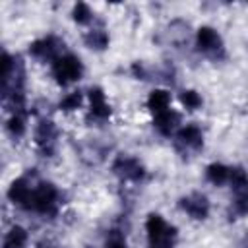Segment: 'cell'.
I'll list each match as a JSON object with an SVG mask.
<instances>
[{"instance_id": "ffe728a7", "label": "cell", "mask_w": 248, "mask_h": 248, "mask_svg": "<svg viewBox=\"0 0 248 248\" xmlns=\"http://www.w3.org/2000/svg\"><path fill=\"white\" fill-rule=\"evenodd\" d=\"M74 19H76L78 23H87V21L91 19V10H89V6L83 4V2H78L76 8H74Z\"/></svg>"}, {"instance_id": "2e32d148", "label": "cell", "mask_w": 248, "mask_h": 248, "mask_svg": "<svg viewBox=\"0 0 248 248\" xmlns=\"http://www.w3.org/2000/svg\"><path fill=\"white\" fill-rule=\"evenodd\" d=\"M229 172H231V169H227L225 165L213 163V165L207 167V180L213 182V184H223V182L229 180Z\"/></svg>"}, {"instance_id": "5bb4252c", "label": "cell", "mask_w": 248, "mask_h": 248, "mask_svg": "<svg viewBox=\"0 0 248 248\" xmlns=\"http://www.w3.org/2000/svg\"><path fill=\"white\" fill-rule=\"evenodd\" d=\"M178 120H180V116H178L174 110H167V112L155 116V128H157L163 136H170V132L176 128Z\"/></svg>"}, {"instance_id": "8992f818", "label": "cell", "mask_w": 248, "mask_h": 248, "mask_svg": "<svg viewBox=\"0 0 248 248\" xmlns=\"http://www.w3.org/2000/svg\"><path fill=\"white\" fill-rule=\"evenodd\" d=\"M198 46L202 52H205L209 56H221L223 54L221 37L211 27H200L198 29Z\"/></svg>"}, {"instance_id": "e0dca14e", "label": "cell", "mask_w": 248, "mask_h": 248, "mask_svg": "<svg viewBox=\"0 0 248 248\" xmlns=\"http://www.w3.org/2000/svg\"><path fill=\"white\" fill-rule=\"evenodd\" d=\"M85 43H87V46H89V48L103 50V48L108 45V37H107V33H105V31L95 29V31H91V33H87V35H85Z\"/></svg>"}, {"instance_id": "ba28073f", "label": "cell", "mask_w": 248, "mask_h": 248, "mask_svg": "<svg viewBox=\"0 0 248 248\" xmlns=\"http://www.w3.org/2000/svg\"><path fill=\"white\" fill-rule=\"evenodd\" d=\"M180 207L194 219H205L209 213V202L202 194H190L180 200Z\"/></svg>"}, {"instance_id": "5b68a950", "label": "cell", "mask_w": 248, "mask_h": 248, "mask_svg": "<svg viewBox=\"0 0 248 248\" xmlns=\"http://www.w3.org/2000/svg\"><path fill=\"white\" fill-rule=\"evenodd\" d=\"M64 43L58 41L56 37H46V39H41V41H35L31 46H29V52L41 60H56L60 58V50H62Z\"/></svg>"}, {"instance_id": "30bf717a", "label": "cell", "mask_w": 248, "mask_h": 248, "mask_svg": "<svg viewBox=\"0 0 248 248\" xmlns=\"http://www.w3.org/2000/svg\"><path fill=\"white\" fill-rule=\"evenodd\" d=\"M35 140H37V145L50 153L52 151V145H54V140H56V130H54V124L50 120H43L39 126H37V132H35Z\"/></svg>"}, {"instance_id": "9c48e42d", "label": "cell", "mask_w": 248, "mask_h": 248, "mask_svg": "<svg viewBox=\"0 0 248 248\" xmlns=\"http://www.w3.org/2000/svg\"><path fill=\"white\" fill-rule=\"evenodd\" d=\"M33 190H35V188H31L25 178H17V180L12 182V186H10V190H8V198H10L14 203L23 205V207L29 209L31 198H33Z\"/></svg>"}, {"instance_id": "52a82bcc", "label": "cell", "mask_w": 248, "mask_h": 248, "mask_svg": "<svg viewBox=\"0 0 248 248\" xmlns=\"http://www.w3.org/2000/svg\"><path fill=\"white\" fill-rule=\"evenodd\" d=\"M112 170H114L120 178H124V180H140V178L143 176V167H141V163H140L138 159L126 157V155H122V157H118V159L114 161Z\"/></svg>"}, {"instance_id": "7c38bea8", "label": "cell", "mask_w": 248, "mask_h": 248, "mask_svg": "<svg viewBox=\"0 0 248 248\" xmlns=\"http://www.w3.org/2000/svg\"><path fill=\"white\" fill-rule=\"evenodd\" d=\"M176 138H178V143H182V145H186V147H192V149H200L202 143H203L202 132H200V128L194 126V124L180 128V132H178Z\"/></svg>"}, {"instance_id": "277c9868", "label": "cell", "mask_w": 248, "mask_h": 248, "mask_svg": "<svg viewBox=\"0 0 248 248\" xmlns=\"http://www.w3.org/2000/svg\"><path fill=\"white\" fill-rule=\"evenodd\" d=\"M56 188L48 182H41L39 186H35L33 190V198H31V205L29 209H35L39 213H48L52 215L56 209Z\"/></svg>"}, {"instance_id": "d6986e66", "label": "cell", "mask_w": 248, "mask_h": 248, "mask_svg": "<svg viewBox=\"0 0 248 248\" xmlns=\"http://www.w3.org/2000/svg\"><path fill=\"white\" fill-rule=\"evenodd\" d=\"M180 101H182V105H184L186 108H190V110H196V108L202 105V97H200L196 91H184L182 97H180Z\"/></svg>"}, {"instance_id": "8fae6325", "label": "cell", "mask_w": 248, "mask_h": 248, "mask_svg": "<svg viewBox=\"0 0 248 248\" xmlns=\"http://www.w3.org/2000/svg\"><path fill=\"white\" fill-rule=\"evenodd\" d=\"M89 101H91V112H93V116H97V118H107V116L110 114V107H108V103H107V99H105L103 89L93 87V89L89 91Z\"/></svg>"}, {"instance_id": "9a60e30c", "label": "cell", "mask_w": 248, "mask_h": 248, "mask_svg": "<svg viewBox=\"0 0 248 248\" xmlns=\"http://www.w3.org/2000/svg\"><path fill=\"white\" fill-rule=\"evenodd\" d=\"M25 242H27V232L25 229L21 227H12L6 240H4V248H25Z\"/></svg>"}, {"instance_id": "603a6c76", "label": "cell", "mask_w": 248, "mask_h": 248, "mask_svg": "<svg viewBox=\"0 0 248 248\" xmlns=\"http://www.w3.org/2000/svg\"><path fill=\"white\" fill-rule=\"evenodd\" d=\"M242 248H248V236L242 240Z\"/></svg>"}, {"instance_id": "ac0fdd59", "label": "cell", "mask_w": 248, "mask_h": 248, "mask_svg": "<svg viewBox=\"0 0 248 248\" xmlns=\"http://www.w3.org/2000/svg\"><path fill=\"white\" fill-rule=\"evenodd\" d=\"M8 130L14 134V136H21L25 132V120H23V114L16 112L10 120H8Z\"/></svg>"}, {"instance_id": "4fadbf2b", "label": "cell", "mask_w": 248, "mask_h": 248, "mask_svg": "<svg viewBox=\"0 0 248 248\" xmlns=\"http://www.w3.org/2000/svg\"><path fill=\"white\" fill-rule=\"evenodd\" d=\"M169 105H170V95H169L167 91H163V89L151 91V95H149V99H147V107H149V110H151L155 116H159V114L170 110Z\"/></svg>"}, {"instance_id": "6da1fadb", "label": "cell", "mask_w": 248, "mask_h": 248, "mask_svg": "<svg viewBox=\"0 0 248 248\" xmlns=\"http://www.w3.org/2000/svg\"><path fill=\"white\" fill-rule=\"evenodd\" d=\"M145 229H147L149 248H172L176 231H174V227L167 225L161 215L151 213V215L147 217Z\"/></svg>"}, {"instance_id": "7a4b0ae2", "label": "cell", "mask_w": 248, "mask_h": 248, "mask_svg": "<svg viewBox=\"0 0 248 248\" xmlns=\"http://www.w3.org/2000/svg\"><path fill=\"white\" fill-rule=\"evenodd\" d=\"M52 74L60 85H68L70 81L79 79L81 76V62L74 54H64L52 62Z\"/></svg>"}, {"instance_id": "44dd1931", "label": "cell", "mask_w": 248, "mask_h": 248, "mask_svg": "<svg viewBox=\"0 0 248 248\" xmlns=\"http://www.w3.org/2000/svg\"><path fill=\"white\" fill-rule=\"evenodd\" d=\"M105 248H126V240H124V234L120 231H110L108 236H107V244Z\"/></svg>"}, {"instance_id": "3957f363", "label": "cell", "mask_w": 248, "mask_h": 248, "mask_svg": "<svg viewBox=\"0 0 248 248\" xmlns=\"http://www.w3.org/2000/svg\"><path fill=\"white\" fill-rule=\"evenodd\" d=\"M229 180L234 192V209L236 213L246 215L248 213V174L240 167H234L229 172Z\"/></svg>"}, {"instance_id": "7402d4cb", "label": "cell", "mask_w": 248, "mask_h": 248, "mask_svg": "<svg viewBox=\"0 0 248 248\" xmlns=\"http://www.w3.org/2000/svg\"><path fill=\"white\" fill-rule=\"evenodd\" d=\"M79 105H81V93L76 91V93H70V95L60 103V108H62V110H74V108H78Z\"/></svg>"}]
</instances>
